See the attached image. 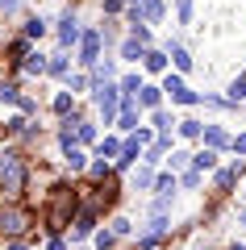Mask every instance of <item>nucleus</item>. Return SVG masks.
<instances>
[{"label": "nucleus", "instance_id": "f257e3e1", "mask_svg": "<svg viewBox=\"0 0 246 250\" xmlns=\"http://www.w3.org/2000/svg\"><path fill=\"white\" fill-rule=\"evenodd\" d=\"M75 213H79V192L67 188V184H54L50 188V208L42 213L46 233H63L71 221H75Z\"/></svg>", "mask_w": 246, "mask_h": 250}, {"label": "nucleus", "instance_id": "dca6fc26", "mask_svg": "<svg viewBox=\"0 0 246 250\" xmlns=\"http://www.w3.org/2000/svg\"><path fill=\"white\" fill-rule=\"evenodd\" d=\"M46 62H50V59H46L42 50H29V59L21 62L17 71H21V75H46Z\"/></svg>", "mask_w": 246, "mask_h": 250}, {"label": "nucleus", "instance_id": "a878e982", "mask_svg": "<svg viewBox=\"0 0 246 250\" xmlns=\"http://www.w3.org/2000/svg\"><path fill=\"white\" fill-rule=\"evenodd\" d=\"M117 83H121V96H138V92H142V83H146V80H142L138 71H125V75H121Z\"/></svg>", "mask_w": 246, "mask_h": 250}, {"label": "nucleus", "instance_id": "5701e85b", "mask_svg": "<svg viewBox=\"0 0 246 250\" xmlns=\"http://www.w3.org/2000/svg\"><path fill=\"white\" fill-rule=\"evenodd\" d=\"M176 134H179V138H188V142H201L204 125H201V121H192V117H184V121L176 125Z\"/></svg>", "mask_w": 246, "mask_h": 250}, {"label": "nucleus", "instance_id": "7ed1b4c3", "mask_svg": "<svg viewBox=\"0 0 246 250\" xmlns=\"http://www.w3.org/2000/svg\"><path fill=\"white\" fill-rule=\"evenodd\" d=\"M29 225H34V213L17 200H4L0 205V238H29Z\"/></svg>", "mask_w": 246, "mask_h": 250}, {"label": "nucleus", "instance_id": "a18cd8bd", "mask_svg": "<svg viewBox=\"0 0 246 250\" xmlns=\"http://www.w3.org/2000/svg\"><path fill=\"white\" fill-rule=\"evenodd\" d=\"M242 80H246V71H242Z\"/></svg>", "mask_w": 246, "mask_h": 250}, {"label": "nucleus", "instance_id": "423d86ee", "mask_svg": "<svg viewBox=\"0 0 246 250\" xmlns=\"http://www.w3.org/2000/svg\"><path fill=\"white\" fill-rule=\"evenodd\" d=\"M54 38H59V50H75V46H79V38H84V25H79V17H75L71 9L59 17V25H54Z\"/></svg>", "mask_w": 246, "mask_h": 250}, {"label": "nucleus", "instance_id": "0eeeda50", "mask_svg": "<svg viewBox=\"0 0 246 250\" xmlns=\"http://www.w3.org/2000/svg\"><path fill=\"white\" fill-rule=\"evenodd\" d=\"M163 92H167V96H171V104H201V92H192V88H188V83H184V75H163Z\"/></svg>", "mask_w": 246, "mask_h": 250}, {"label": "nucleus", "instance_id": "2f4dec72", "mask_svg": "<svg viewBox=\"0 0 246 250\" xmlns=\"http://www.w3.org/2000/svg\"><path fill=\"white\" fill-rule=\"evenodd\" d=\"M54 113H59V117H67L71 113V108H75V92H59V96H54Z\"/></svg>", "mask_w": 246, "mask_h": 250}, {"label": "nucleus", "instance_id": "c756f323", "mask_svg": "<svg viewBox=\"0 0 246 250\" xmlns=\"http://www.w3.org/2000/svg\"><path fill=\"white\" fill-rule=\"evenodd\" d=\"M63 159H67V167H71V171H84V167H88V154H84V146H71Z\"/></svg>", "mask_w": 246, "mask_h": 250}, {"label": "nucleus", "instance_id": "7c9ffc66", "mask_svg": "<svg viewBox=\"0 0 246 250\" xmlns=\"http://www.w3.org/2000/svg\"><path fill=\"white\" fill-rule=\"evenodd\" d=\"M88 88H96V83H92L84 71H71L67 75V92H88Z\"/></svg>", "mask_w": 246, "mask_h": 250}, {"label": "nucleus", "instance_id": "c85d7f7f", "mask_svg": "<svg viewBox=\"0 0 246 250\" xmlns=\"http://www.w3.org/2000/svg\"><path fill=\"white\" fill-rule=\"evenodd\" d=\"M225 100H229V104H242V100H246V80H242V75H238V80L234 83H229V88H225Z\"/></svg>", "mask_w": 246, "mask_h": 250}, {"label": "nucleus", "instance_id": "4be33fe9", "mask_svg": "<svg viewBox=\"0 0 246 250\" xmlns=\"http://www.w3.org/2000/svg\"><path fill=\"white\" fill-rule=\"evenodd\" d=\"M176 188H179V175H176V171H163V175L155 179V192H158V196H176Z\"/></svg>", "mask_w": 246, "mask_h": 250}, {"label": "nucleus", "instance_id": "4c0bfd02", "mask_svg": "<svg viewBox=\"0 0 246 250\" xmlns=\"http://www.w3.org/2000/svg\"><path fill=\"white\" fill-rule=\"evenodd\" d=\"M46 250H67V238H63V233H50V238H46Z\"/></svg>", "mask_w": 246, "mask_h": 250}, {"label": "nucleus", "instance_id": "ddd939ff", "mask_svg": "<svg viewBox=\"0 0 246 250\" xmlns=\"http://www.w3.org/2000/svg\"><path fill=\"white\" fill-rule=\"evenodd\" d=\"M46 75H50V80H67V75H71V59H67V50L50 54V62H46Z\"/></svg>", "mask_w": 246, "mask_h": 250}, {"label": "nucleus", "instance_id": "cd10ccee", "mask_svg": "<svg viewBox=\"0 0 246 250\" xmlns=\"http://www.w3.org/2000/svg\"><path fill=\"white\" fill-rule=\"evenodd\" d=\"M117 154H121V142H117V138H105V142L96 146V159H109V163H117Z\"/></svg>", "mask_w": 246, "mask_h": 250}, {"label": "nucleus", "instance_id": "6ab92c4d", "mask_svg": "<svg viewBox=\"0 0 246 250\" xmlns=\"http://www.w3.org/2000/svg\"><path fill=\"white\" fill-rule=\"evenodd\" d=\"M146 50H150V46H142L138 38H125V42H121V59L125 62H142V59H146Z\"/></svg>", "mask_w": 246, "mask_h": 250}, {"label": "nucleus", "instance_id": "473e14b6", "mask_svg": "<svg viewBox=\"0 0 246 250\" xmlns=\"http://www.w3.org/2000/svg\"><path fill=\"white\" fill-rule=\"evenodd\" d=\"M201 175H204V171H196V167L179 171V188H188V192H192V188H201Z\"/></svg>", "mask_w": 246, "mask_h": 250}, {"label": "nucleus", "instance_id": "37998d69", "mask_svg": "<svg viewBox=\"0 0 246 250\" xmlns=\"http://www.w3.org/2000/svg\"><path fill=\"white\" fill-rule=\"evenodd\" d=\"M9 250H29V238H9Z\"/></svg>", "mask_w": 246, "mask_h": 250}, {"label": "nucleus", "instance_id": "f3484780", "mask_svg": "<svg viewBox=\"0 0 246 250\" xmlns=\"http://www.w3.org/2000/svg\"><path fill=\"white\" fill-rule=\"evenodd\" d=\"M75 142H79V146H92V142H96V121L75 117Z\"/></svg>", "mask_w": 246, "mask_h": 250}, {"label": "nucleus", "instance_id": "6e6552de", "mask_svg": "<svg viewBox=\"0 0 246 250\" xmlns=\"http://www.w3.org/2000/svg\"><path fill=\"white\" fill-rule=\"evenodd\" d=\"M96 221H100V208L92 205H79V213H75V221H71V238L75 242H84V238H92V233H96Z\"/></svg>", "mask_w": 246, "mask_h": 250}, {"label": "nucleus", "instance_id": "79ce46f5", "mask_svg": "<svg viewBox=\"0 0 246 250\" xmlns=\"http://www.w3.org/2000/svg\"><path fill=\"white\" fill-rule=\"evenodd\" d=\"M234 154H246V134H234V146H229Z\"/></svg>", "mask_w": 246, "mask_h": 250}, {"label": "nucleus", "instance_id": "393cba45", "mask_svg": "<svg viewBox=\"0 0 246 250\" xmlns=\"http://www.w3.org/2000/svg\"><path fill=\"white\" fill-rule=\"evenodd\" d=\"M29 50H34V46H29V38H13V42H9V59L17 62V67L29 59Z\"/></svg>", "mask_w": 246, "mask_h": 250}, {"label": "nucleus", "instance_id": "bb28decb", "mask_svg": "<svg viewBox=\"0 0 246 250\" xmlns=\"http://www.w3.org/2000/svg\"><path fill=\"white\" fill-rule=\"evenodd\" d=\"M0 104H21V88H17V80H0Z\"/></svg>", "mask_w": 246, "mask_h": 250}, {"label": "nucleus", "instance_id": "1a4fd4ad", "mask_svg": "<svg viewBox=\"0 0 246 250\" xmlns=\"http://www.w3.org/2000/svg\"><path fill=\"white\" fill-rule=\"evenodd\" d=\"M242 175H246V163L234 159L229 167H217V171H213V184H217V192H229V188H234Z\"/></svg>", "mask_w": 246, "mask_h": 250}, {"label": "nucleus", "instance_id": "a211bd4d", "mask_svg": "<svg viewBox=\"0 0 246 250\" xmlns=\"http://www.w3.org/2000/svg\"><path fill=\"white\" fill-rule=\"evenodd\" d=\"M117 80V62L113 59H100L96 67H92V83H113Z\"/></svg>", "mask_w": 246, "mask_h": 250}, {"label": "nucleus", "instance_id": "c03bdc74", "mask_svg": "<svg viewBox=\"0 0 246 250\" xmlns=\"http://www.w3.org/2000/svg\"><path fill=\"white\" fill-rule=\"evenodd\" d=\"M0 138H4V125H0Z\"/></svg>", "mask_w": 246, "mask_h": 250}, {"label": "nucleus", "instance_id": "72a5a7b5", "mask_svg": "<svg viewBox=\"0 0 246 250\" xmlns=\"http://www.w3.org/2000/svg\"><path fill=\"white\" fill-rule=\"evenodd\" d=\"M167 159H171V171H188V167H192V154H188V150H171Z\"/></svg>", "mask_w": 246, "mask_h": 250}, {"label": "nucleus", "instance_id": "58836bf2", "mask_svg": "<svg viewBox=\"0 0 246 250\" xmlns=\"http://www.w3.org/2000/svg\"><path fill=\"white\" fill-rule=\"evenodd\" d=\"M21 113H25V117H38V100H29V96H21Z\"/></svg>", "mask_w": 246, "mask_h": 250}, {"label": "nucleus", "instance_id": "20e7f679", "mask_svg": "<svg viewBox=\"0 0 246 250\" xmlns=\"http://www.w3.org/2000/svg\"><path fill=\"white\" fill-rule=\"evenodd\" d=\"M92 104H96L100 125H117V117H121V83H96Z\"/></svg>", "mask_w": 246, "mask_h": 250}, {"label": "nucleus", "instance_id": "f704fd0d", "mask_svg": "<svg viewBox=\"0 0 246 250\" xmlns=\"http://www.w3.org/2000/svg\"><path fill=\"white\" fill-rule=\"evenodd\" d=\"M92 238H96V250H113V246H117V233H113V229H96Z\"/></svg>", "mask_w": 246, "mask_h": 250}, {"label": "nucleus", "instance_id": "c9c22d12", "mask_svg": "<svg viewBox=\"0 0 246 250\" xmlns=\"http://www.w3.org/2000/svg\"><path fill=\"white\" fill-rule=\"evenodd\" d=\"M109 229H113L117 238H130V233H134V225L125 221V217H113V221H109Z\"/></svg>", "mask_w": 246, "mask_h": 250}, {"label": "nucleus", "instance_id": "9b49d317", "mask_svg": "<svg viewBox=\"0 0 246 250\" xmlns=\"http://www.w3.org/2000/svg\"><path fill=\"white\" fill-rule=\"evenodd\" d=\"M201 142H204V146H213V150H229V146H234V138H229L221 125H204Z\"/></svg>", "mask_w": 246, "mask_h": 250}, {"label": "nucleus", "instance_id": "f03ea898", "mask_svg": "<svg viewBox=\"0 0 246 250\" xmlns=\"http://www.w3.org/2000/svg\"><path fill=\"white\" fill-rule=\"evenodd\" d=\"M29 184V167H25V154L17 150H0V192L9 200H17Z\"/></svg>", "mask_w": 246, "mask_h": 250}, {"label": "nucleus", "instance_id": "a19ab883", "mask_svg": "<svg viewBox=\"0 0 246 250\" xmlns=\"http://www.w3.org/2000/svg\"><path fill=\"white\" fill-rule=\"evenodd\" d=\"M121 9H125V0H105V13H109V17H117Z\"/></svg>", "mask_w": 246, "mask_h": 250}, {"label": "nucleus", "instance_id": "2eb2a0df", "mask_svg": "<svg viewBox=\"0 0 246 250\" xmlns=\"http://www.w3.org/2000/svg\"><path fill=\"white\" fill-rule=\"evenodd\" d=\"M167 59L176 62V71H179V75H184V71H192V54H188L179 42H167Z\"/></svg>", "mask_w": 246, "mask_h": 250}, {"label": "nucleus", "instance_id": "39448f33", "mask_svg": "<svg viewBox=\"0 0 246 250\" xmlns=\"http://www.w3.org/2000/svg\"><path fill=\"white\" fill-rule=\"evenodd\" d=\"M100 50H105V38H100V25H88V29H84V38H79V46H75V54H79L75 62L92 71V67L100 62Z\"/></svg>", "mask_w": 246, "mask_h": 250}, {"label": "nucleus", "instance_id": "aec40b11", "mask_svg": "<svg viewBox=\"0 0 246 250\" xmlns=\"http://www.w3.org/2000/svg\"><path fill=\"white\" fill-rule=\"evenodd\" d=\"M46 29H50V25H46L42 17H25V25H21V38H29V42H42Z\"/></svg>", "mask_w": 246, "mask_h": 250}, {"label": "nucleus", "instance_id": "b1692460", "mask_svg": "<svg viewBox=\"0 0 246 250\" xmlns=\"http://www.w3.org/2000/svg\"><path fill=\"white\" fill-rule=\"evenodd\" d=\"M155 167H146V163H142L138 171H134V188H138V192H150V188H155Z\"/></svg>", "mask_w": 246, "mask_h": 250}, {"label": "nucleus", "instance_id": "9d476101", "mask_svg": "<svg viewBox=\"0 0 246 250\" xmlns=\"http://www.w3.org/2000/svg\"><path fill=\"white\" fill-rule=\"evenodd\" d=\"M163 96H167V92H163V83H142V92H138V108H146V113H155V108H163Z\"/></svg>", "mask_w": 246, "mask_h": 250}, {"label": "nucleus", "instance_id": "e433bc0d", "mask_svg": "<svg viewBox=\"0 0 246 250\" xmlns=\"http://www.w3.org/2000/svg\"><path fill=\"white\" fill-rule=\"evenodd\" d=\"M176 13H179V21L188 25V21H192V0H179V4H176Z\"/></svg>", "mask_w": 246, "mask_h": 250}, {"label": "nucleus", "instance_id": "412c9836", "mask_svg": "<svg viewBox=\"0 0 246 250\" xmlns=\"http://www.w3.org/2000/svg\"><path fill=\"white\" fill-rule=\"evenodd\" d=\"M150 121H155V134H171V129H176V117L167 113V108H155V113H150Z\"/></svg>", "mask_w": 246, "mask_h": 250}, {"label": "nucleus", "instance_id": "f8f14e48", "mask_svg": "<svg viewBox=\"0 0 246 250\" xmlns=\"http://www.w3.org/2000/svg\"><path fill=\"white\" fill-rule=\"evenodd\" d=\"M167 50H155V46H150V50H146V59H142V67H146V71L150 75H167Z\"/></svg>", "mask_w": 246, "mask_h": 250}, {"label": "nucleus", "instance_id": "ea45409f", "mask_svg": "<svg viewBox=\"0 0 246 250\" xmlns=\"http://www.w3.org/2000/svg\"><path fill=\"white\" fill-rule=\"evenodd\" d=\"M17 9H21V0H0V13H4V17H13Z\"/></svg>", "mask_w": 246, "mask_h": 250}, {"label": "nucleus", "instance_id": "4468645a", "mask_svg": "<svg viewBox=\"0 0 246 250\" xmlns=\"http://www.w3.org/2000/svg\"><path fill=\"white\" fill-rule=\"evenodd\" d=\"M217 159H221V150H213V146H201V150L192 154V167H196V171H217Z\"/></svg>", "mask_w": 246, "mask_h": 250}]
</instances>
